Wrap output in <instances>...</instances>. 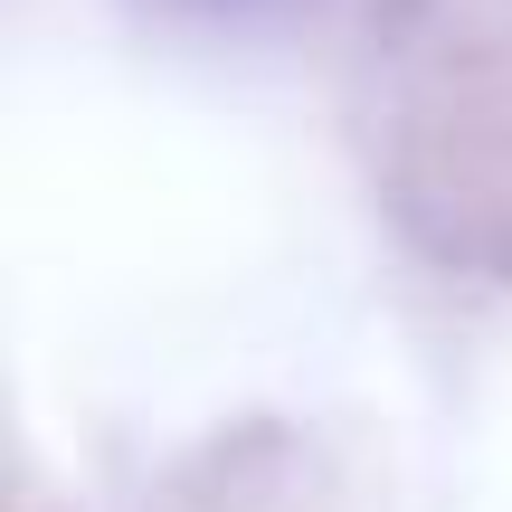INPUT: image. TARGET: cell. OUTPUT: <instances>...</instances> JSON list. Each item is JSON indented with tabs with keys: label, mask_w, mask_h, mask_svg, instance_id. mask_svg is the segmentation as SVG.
I'll return each mask as SVG.
<instances>
[{
	"label": "cell",
	"mask_w": 512,
	"mask_h": 512,
	"mask_svg": "<svg viewBox=\"0 0 512 512\" xmlns=\"http://www.w3.org/2000/svg\"><path fill=\"white\" fill-rule=\"evenodd\" d=\"M200 10H256V0H200Z\"/></svg>",
	"instance_id": "obj_1"
}]
</instances>
